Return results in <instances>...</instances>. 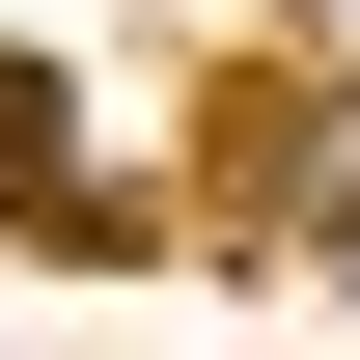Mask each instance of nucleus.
I'll return each mask as SVG.
<instances>
[{"instance_id": "obj_1", "label": "nucleus", "mask_w": 360, "mask_h": 360, "mask_svg": "<svg viewBox=\"0 0 360 360\" xmlns=\"http://www.w3.org/2000/svg\"><path fill=\"white\" fill-rule=\"evenodd\" d=\"M277 222H360V84L305 111V167H277Z\"/></svg>"}, {"instance_id": "obj_2", "label": "nucleus", "mask_w": 360, "mask_h": 360, "mask_svg": "<svg viewBox=\"0 0 360 360\" xmlns=\"http://www.w3.org/2000/svg\"><path fill=\"white\" fill-rule=\"evenodd\" d=\"M28 167H56V111H28V84H0V222H28Z\"/></svg>"}, {"instance_id": "obj_3", "label": "nucleus", "mask_w": 360, "mask_h": 360, "mask_svg": "<svg viewBox=\"0 0 360 360\" xmlns=\"http://www.w3.org/2000/svg\"><path fill=\"white\" fill-rule=\"evenodd\" d=\"M305 56H360V0H305Z\"/></svg>"}]
</instances>
